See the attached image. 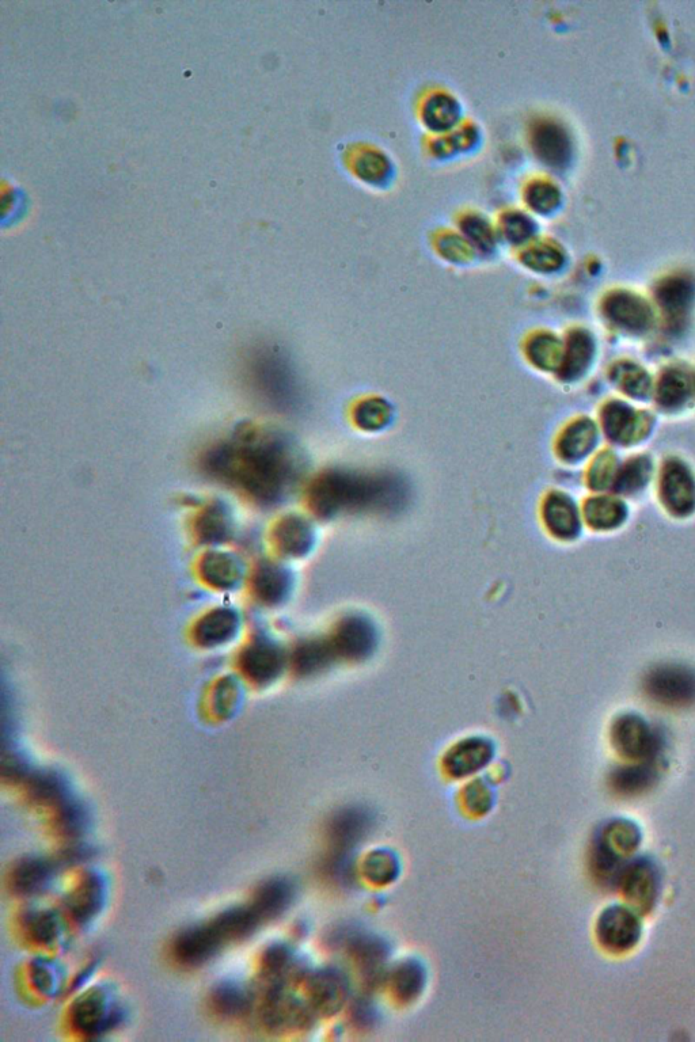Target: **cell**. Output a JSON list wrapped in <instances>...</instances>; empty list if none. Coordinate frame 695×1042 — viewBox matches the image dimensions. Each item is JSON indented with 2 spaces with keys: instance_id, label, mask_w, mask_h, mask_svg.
Returning <instances> with one entry per match:
<instances>
[{
  "instance_id": "6da1fadb",
  "label": "cell",
  "mask_w": 695,
  "mask_h": 1042,
  "mask_svg": "<svg viewBox=\"0 0 695 1042\" xmlns=\"http://www.w3.org/2000/svg\"><path fill=\"white\" fill-rule=\"evenodd\" d=\"M210 467L222 477L237 481L261 501L277 500L294 475L286 444L254 432L216 451L211 455Z\"/></svg>"
},
{
  "instance_id": "7a4b0ae2",
  "label": "cell",
  "mask_w": 695,
  "mask_h": 1042,
  "mask_svg": "<svg viewBox=\"0 0 695 1042\" xmlns=\"http://www.w3.org/2000/svg\"><path fill=\"white\" fill-rule=\"evenodd\" d=\"M641 842L638 828L630 821L615 820L600 831L592 848V869L600 880L617 882L626 859Z\"/></svg>"
},
{
  "instance_id": "3957f363",
  "label": "cell",
  "mask_w": 695,
  "mask_h": 1042,
  "mask_svg": "<svg viewBox=\"0 0 695 1042\" xmlns=\"http://www.w3.org/2000/svg\"><path fill=\"white\" fill-rule=\"evenodd\" d=\"M390 497L391 489L381 482L364 478L330 477L315 489L314 503L319 512H336L341 508L387 503Z\"/></svg>"
},
{
  "instance_id": "277c9868",
  "label": "cell",
  "mask_w": 695,
  "mask_h": 1042,
  "mask_svg": "<svg viewBox=\"0 0 695 1042\" xmlns=\"http://www.w3.org/2000/svg\"><path fill=\"white\" fill-rule=\"evenodd\" d=\"M644 687L649 697L660 705L686 707L695 703V672L683 665L653 668L645 678Z\"/></svg>"
},
{
  "instance_id": "5b68a950",
  "label": "cell",
  "mask_w": 695,
  "mask_h": 1042,
  "mask_svg": "<svg viewBox=\"0 0 695 1042\" xmlns=\"http://www.w3.org/2000/svg\"><path fill=\"white\" fill-rule=\"evenodd\" d=\"M636 911L625 905H611L599 916L596 938L606 952L624 954L636 948L641 938V922Z\"/></svg>"
},
{
  "instance_id": "8992f818",
  "label": "cell",
  "mask_w": 695,
  "mask_h": 1042,
  "mask_svg": "<svg viewBox=\"0 0 695 1042\" xmlns=\"http://www.w3.org/2000/svg\"><path fill=\"white\" fill-rule=\"evenodd\" d=\"M611 744L622 758L630 762L655 760L660 740L641 717L622 716L611 726Z\"/></svg>"
},
{
  "instance_id": "52a82bcc",
  "label": "cell",
  "mask_w": 695,
  "mask_h": 1042,
  "mask_svg": "<svg viewBox=\"0 0 695 1042\" xmlns=\"http://www.w3.org/2000/svg\"><path fill=\"white\" fill-rule=\"evenodd\" d=\"M618 885L632 910L648 914L659 895V873L648 859H637L624 867Z\"/></svg>"
},
{
  "instance_id": "ba28073f",
  "label": "cell",
  "mask_w": 695,
  "mask_h": 1042,
  "mask_svg": "<svg viewBox=\"0 0 695 1042\" xmlns=\"http://www.w3.org/2000/svg\"><path fill=\"white\" fill-rule=\"evenodd\" d=\"M223 943L214 927L208 924L182 934L176 942V954L185 964H199L214 956Z\"/></svg>"
},
{
  "instance_id": "9c48e42d",
  "label": "cell",
  "mask_w": 695,
  "mask_h": 1042,
  "mask_svg": "<svg viewBox=\"0 0 695 1042\" xmlns=\"http://www.w3.org/2000/svg\"><path fill=\"white\" fill-rule=\"evenodd\" d=\"M283 657L275 646L267 642H254L243 652L241 657L242 671L249 679L257 683L269 682L280 672Z\"/></svg>"
},
{
  "instance_id": "30bf717a",
  "label": "cell",
  "mask_w": 695,
  "mask_h": 1042,
  "mask_svg": "<svg viewBox=\"0 0 695 1042\" xmlns=\"http://www.w3.org/2000/svg\"><path fill=\"white\" fill-rule=\"evenodd\" d=\"M657 778L655 760L636 762L630 766L619 767L611 774L610 783L614 791L621 796H636L644 793Z\"/></svg>"
},
{
  "instance_id": "8fae6325",
  "label": "cell",
  "mask_w": 695,
  "mask_h": 1042,
  "mask_svg": "<svg viewBox=\"0 0 695 1042\" xmlns=\"http://www.w3.org/2000/svg\"><path fill=\"white\" fill-rule=\"evenodd\" d=\"M238 621L233 611L215 610L201 619L196 627V640L204 646L222 644L230 640Z\"/></svg>"
},
{
  "instance_id": "7c38bea8",
  "label": "cell",
  "mask_w": 695,
  "mask_h": 1042,
  "mask_svg": "<svg viewBox=\"0 0 695 1042\" xmlns=\"http://www.w3.org/2000/svg\"><path fill=\"white\" fill-rule=\"evenodd\" d=\"M535 150L548 165L560 166L567 161L569 143L562 129L553 124L541 125L534 136Z\"/></svg>"
},
{
  "instance_id": "4fadbf2b",
  "label": "cell",
  "mask_w": 695,
  "mask_h": 1042,
  "mask_svg": "<svg viewBox=\"0 0 695 1042\" xmlns=\"http://www.w3.org/2000/svg\"><path fill=\"white\" fill-rule=\"evenodd\" d=\"M664 501L667 507L676 515H687L693 511L695 505V490L693 482L686 477L682 470L674 469L666 477L664 482Z\"/></svg>"
},
{
  "instance_id": "5bb4252c",
  "label": "cell",
  "mask_w": 695,
  "mask_h": 1042,
  "mask_svg": "<svg viewBox=\"0 0 695 1042\" xmlns=\"http://www.w3.org/2000/svg\"><path fill=\"white\" fill-rule=\"evenodd\" d=\"M372 644V633L363 621H348L343 629L338 631L333 648L336 652L347 654L349 657L363 656Z\"/></svg>"
},
{
  "instance_id": "9a60e30c",
  "label": "cell",
  "mask_w": 695,
  "mask_h": 1042,
  "mask_svg": "<svg viewBox=\"0 0 695 1042\" xmlns=\"http://www.w3.org/2000/svg\"><path fill=\"white\" fill-rule=\"evenodd\" d=\"M290 886L283 881H273L262 886L254 901L253 910L260 918H271L280 914L290 901Z\"/></svg>"
},
{
  "instance_id": "2e32d148",
  "label": "cell",
  "mask_w": 695,
  "mask_h": 1042,
  "mask_svg": "<svg viewBox=\"0 0 695 1042\" xmlns=\"http://www.w3.org/2000/svg\"><path fill=\"white\" fill-rule=\"evenodd\" d=\"M201 572L207 583L216 588H230L237 583L239 570L234 559L229 555L211 554L204 559Z\"/></svg>"
},
{
  "instance_id": "e0dca14e",
  "label": "cell",
  "mask_w": 695,
  "mask_h": 1042,
  "mask_svg": "<svg viewBox=\"0 0 695 1042\" xmlns=\"http://www.w3.org/2000/svg\"><path fill=\"white\" fill-rule=\"evenodd\" d=\"M546 519L550 530L562 538H571L579 531V520L573 505L565 498L558 497L550 500Z\"/></svg>"
},
{
  "instance_id": "ac0fdd59",
  "label": "cell",
  "mask_w": 695,
  "mask_h": 1042,
  "mask_svg": "<svg viewBox=\"0 0 695 1042\" xmlns=\"http://www.w3.org/2000/svg\"><path fill=\"white\" fill-rule=\"evenodd\" d=\"M254 588H256L257 595L264 602L275 603L283 597L284 592L287 588L286 574L281 572L276 566H262L258 570L256 580H254Z\"/></svg>"
},
{
  "instance_id": "d6986e66",
  "label": "cell",
  "mask_w": 695,
  "mask_h": 1042,
  "mask_svg": "<svg viewBox=\"0 0 695 1042\" xmlns=\"http://www.w3.org/2000/svg\"><path fill=\"white\" fill-rule=\"evenodd\" d=\"M586 515L592 527L607 530L621 524L625 517V509L615 501L599 498L588 505Z\"/></svg>"
},
{
  "instance_id": "ffe728a7",
  "label": "cell",
  "mask_w": 695,
  "mask_h": 1042,
  "mask_svg": "<svg viewBox=\"0 0 695 1042\" xmlns=\"http://www.w3.org/2000/svg\"><path fill=\"white\" fill-rule=\"evenodd\" d=\"M334 653L336 650L333 645L325 644V642H310V644L303 645L296 653V667L300 672L305 673L317 671L322 668V665L328 664L332 660Z\"/></svg>"
},
{
  "instance_id": "44dd1931",
  "label": "cell",
  "mask_w": 695,
  "mask_h": 1042,
  "mask_svg": "<svg viewBox=\"0 0 695 1042\" xmlns=\"http://www.w3.org/2000/svg\"><path fill=\"white\" fill-rule=\"evenodd\" d=\"M609 308L611 317L625 323L626 326H641L647 321V308L629 296H617Z\"/></svg>"
},
{
  "instance_id": "7402d4cb",
  "label": "cell",
  "mask_w": 695,
  "mask_h": 1042,
  "mask_svg": "<svg viewBox=\"0 0 695 1042\" xmlns=\"http://www.w3.org/2000/svg\"><path fill=\"white\" fill-rule=\"evenodd\" d=\"M307 532L309 531L305 524L300 520H288L281 524L280 530L277 532L281 549L291 555L302 553L309 542Z\"/></svg>"
},
{
  "instance_id": "603a6c76",
  "label": "cell",
  "mask_w": 695,
  "mask_h": 1042,
  "mask_svg": "<svg viewBox=\"0 0 695 1042\" xmlns=\"http://www.w3.org/2000/svg\"><path fill=\"white\" fill-rule=\"evenodd\" d=\"M48 876V867L40 861H28L22 863L15 872V884L22 892H33L45 881Z\"/></svg>"
},
{
  "instance_id": "cb8c5ba5",
  "label": "cell",
  "mask_w": 695,
  "mask_h": 1042,
  "mask_svg": "<svg viewBox=\"0 0 695 1042\" xmlns=\"http://www.w3.org/2000/svg\"><path fill=\"white\" fill-rule=\"evenodd\" d=\"M458 110L448 97H438L429 106L427 120L431 127L443 129L451 127L457 119Z\"/></svg>"
},
{
  "instance_id": "d4e9b609",
  "label": "cell",
  "mask_w": 695,
  "mask_h": 1042,
  "mask_svg": "<svg viewBox=\"0 0 695 1042\" xmlns=\"http://www.w3.org/2000/svg\"><path fill=\"white\" fill-rule=\"evenodd\" d=\"M662 300L664 306L670 308L671 313L685 310L686 304L690 300L689 285L683 283V281H674V283L666 285L662 294Z\"/></svg>"
},
{
  "instance_id": "484cf974",
  "label": "cell",
  "mask_w": 695,
  "mask_h": 1042,
  "mask_svg": "<svg viewBox=\"0 0 695 1042\" xmlns=\"http://www.w3.org/2000/svg\"><path fill=\"white\" fill-rule=\"evenodd\" d=\"M224 532H226V519H224L223 513L219 509H212L211 512L205 513L200 528V534L204 536V539L219 540Z\"/></svg>"
},
{
  "instance_id": "4316f807",
  "label": "cell",
  "mask_w": 695,
  "mask_h": 1042,
  "mask_svg": "<svg viewBox=\"0 0 695 1042\" xmlns=\"http://www.w3.org/2000/svg\"><path fill=\"white\" fill-rule=\"evenodd\" d=\"M485 752L486 748L484 745H481V747H474L473 745V748H463L453 759V763L462 760V764H459L455 771H458L459 774L472 773V771L484 763L482 760H485Z\"/></svg>"
},
{
  "instance_id": "83f0119b",
  "label": "cell",
  "mask_w": 695,
  "mask_h": 1042,
  "mask_svg": "<svg viewBox=\"0 0 695 1042\" xmlns=\"http://www.w3.org/2000/svg\"><path fill=\"white\" fill-rule=\"evenodd\" d=\"M530 197L531 204H533L534 208L537 209H546L553 207V205L556 204L557 200L556 192H554V189L549 188V186H539L537 192H535L534 195H531Z\"/></svg>"
},
{
  "instance_id": "f1b7e54d",
  "label": "cell",
  "mask_w": 695,
  "mask_h": 1042,
  "mask_svg": "<svg viewBox=\"0 0 695 1042\" xmlns=\"http://www.w3.org/2000/svg\"><path fill=\"white\" fill-rule=\"evenodd\" d=\"M242 1002L243 999L241 998V995L233 990H224L220 992L218 996L219 1006L222 1007V1010L227 1011V1013L241 1009Z\"/></svg>"
}]
</instances>
